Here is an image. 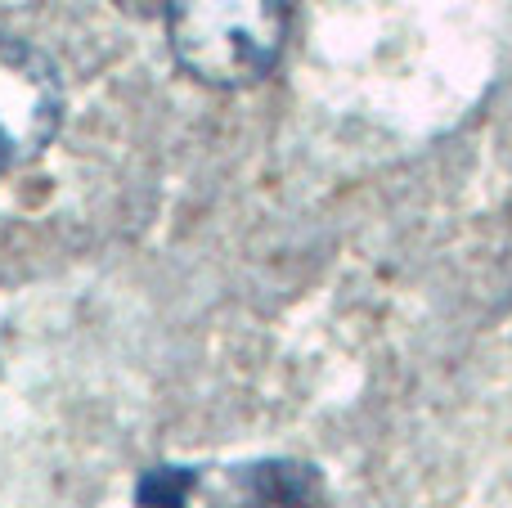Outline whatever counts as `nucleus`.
Masks as SVG:
<instances>
[{
    "label": "nucleus",
    "instance_id": "f257e3e1",
    "mask_svg": "<svg viewBox=\"0 0 512 508\" xmlns=\"http://www.w3.org/2000/svg\"><path fill=\"white\" fill-rule=\"evenodd\" d=\"M288 36V0H171L167 41L203 86L239 90L274 68Z\"/></svg>",
    "mask_w": 512,
    "mask_h": 508
},
{
    "label": "nucleus",
    "instance_id": "f03ea898",
    "mask_svg": "<svg viewBox=\"0 0 512 508\" xmlns=\"http://www.w3.org/2000/svg\"><path fill=\"white\" fill-rule=\"evenodd\" d=\"M63 126V81L50 54L0 36V176L41 158Z\"/></svg>",
    "mask_w": 512,
    "mask_h": 508
},
{
    "label": "nucleus",
    "instance_id": "7ed1b4c3",
    "mask_svg": "<svg viewBox=\"0 0 512 508\" xmlns=\"http://www.w3.org/2000/svg\"><path fill=\"white\" fill-rule=\"evenodd\" d=\"M117 9H126V14H135V18H144V14H162V18H167L171 0H117Z\"/></svg>",
    "mask_w": 512,
    "mask_h": 508
}]
</instances>
